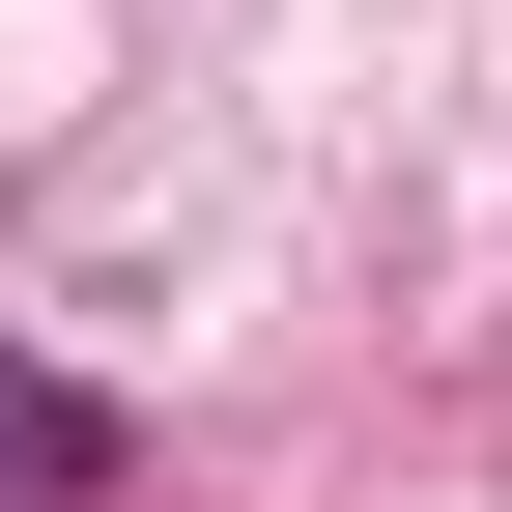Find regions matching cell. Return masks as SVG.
<instances>
[{
  "label": "cell",
  "mask_w": 512,
  "mask_h": 512,
  "mask_svg": "<svg viewBox=\"0 0 512 512\" xmlns=\"http://www.w3.org/2000/svg\"><path fill=\"white\" fill-rule=\"evenodd\" d=\"M0 484H114V399H86V370H29V342H0Z\"/></svg>",
  "instance_id": "1"
}]
</instances>
